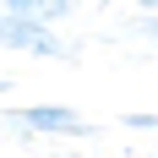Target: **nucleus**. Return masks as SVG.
<instances>
[{
    "label": "nucleus",
    "instance_id": "nucleus-3",
    "mask_svg": "<svg viewBox=\"0 0 158 158\" xmlns=\"http://www.w3.org/2000/svg\"><path fill=\"white\" fill-rule=\"evenodd\" d=\"M77 0H0V11H22V16H38V22H60L71 16Z\"/></svg>",
    "mask_w": 158,
    "mask_h": 158
},
{
    "label": "nucleus",
    "instance_id": "nucleus-2",
    "mask_svg": "<svg viewBox=\"0 0 158 158\" xmlns=\"http://www.w3.org/2000/svg\"><path fill=\"white\" fill-rule=\"evenodd\" d=\"M6 126H11L16 136H77V142L98 136V126L77 120V114L60 109V104H22V109H6Z\"/></svg>",
    "mask_w": 158,
    "mask_h": 158
},
{
    "label": "nucleus",
    "instance_id": "nucleus-6",
    "mask_svg": "<svg viewBox=\"0 0 158 158\" xmlns=\"http://www.w3.org/2000/svg\"><path fill=\"white\" fill-rule=\"evenodd\" d=\"M131 6H136L142 16H147V11H158V0H131Z\"/></svg>",
    "mask_w": 158,
    "mask_h": 158
},
{
    "label": "nucleus",
    "instance_id": "nucleus-4",
    "mask_svg": "<svg viewBox=\"0 0 158 158\" xmlns=\"http://www.w3.org/2000/svg\"><path fill=\"white\" fill-rule=\"evenodd\" d=\"M136 33H142L147 44H158V11H147V16H142V22H136Z\"/></svg>",
    "mask_w": 158,
    "mask_h": 158
},
{
    "label": "nucleus",
    "instance_id": "nucleus-1",
    "mask_svg": "<svg viewBox=\"0 0 158 158\" xmlns=\"http://www.w3.org/2000/svg\"><path fill=\"white\" fill-rule=\"evenodd\" d=\"M0 49L38 55V60H77V49L60 44L55 22H38V16H22V11H0Z\"/></svg>",
    "mask_w": 158,
    "mask_h": 158
},
{
    "label": "nucleus",
    "instance_id": "nucleus-5",
    "mask_svg": "<svg viewBox=\"0 0 158 158\" xmlns=\"http://www.w3.org/2000/svg\"><path fill=\"white\" fill-rule=\"evenodd\" d=\"M131 131H158V114H126Z\"/></svg>",
    "mask_w": 158,
    "mask_h": 158
},
{
    "label": "nucleus",
    "instance_id": "nucleus-7",
    "mask_svg": "<svg viewBox=\"0 0 158 158\" xmlns=\"http://www.w3.org/2000/svg\"><path fill=\"white\" fill-rule=\"evenodd\" d=\"M11 87H16V82H6V77H0V98H11Z\"/></svg>",
    "mask_w": 158,
    "mask_h": 158
}]
</instances>
